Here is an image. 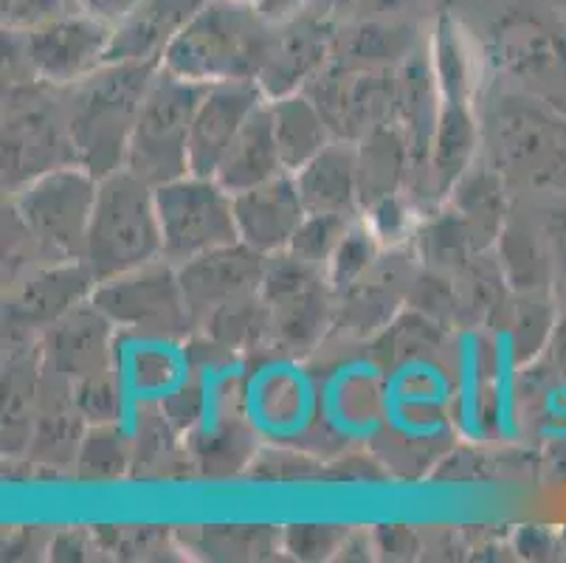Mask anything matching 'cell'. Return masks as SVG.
Here are the masks:
<instances>
[{
    "instance_id": "obj_1",
    "label": "cell",
    "mask_w": 566,
    "mask_h": 563,
    "mask_svg": "<svg viewBox=\"0 0 566 563\" xmlns=\"http://www.w3.org/2000/svg\"><path fill=\"white\" fill-rule=\"evenodd\" d=\"M480 155L513 195H566V113L518 85L476 96Z\"/></svg>"
},
{
    "instance_id": "obj_2",
    "label": "cell",
    "mask_w": 566,
    "mask_h": 563,
    "mask_svg": "<svg viewBox=\"0 0 566 563\" xmlns=\"http://www.w3.org/2000/svg\"><path fill=\"white\" fill-rule=\"evenodd\" d=\"M158 69L156 62H105L94 74L65 87L76 167L87 169L96 180L125 169L138 113Z\"/></svg>"
},
{
    "instance_id": "obj_3",
    "label": "cell",
    "mask_w": 566,
    "mask_h": 563,
    "mask_svg": "<svg viewBox=\"0 0 566 563\" xmlns=\"http://www.w3.org/2000/svg\"><path fill=\"white\" fill-rule=\"evenodd\" d=\"M280 23L245 0H209L175 38L161 69L184 80H260L276 49Z\"/></svg>"
},
{
    "instance_id": "obj_4",
    "label": "cell",
    "mask_w": 566,
    "mask_h": 563,
    "mask_svg": "<svg viewBox=\"0 0 566 563\" xmlns=\"http://www.w3.org/2000/svg\"><path fill=\"white\" fill-rule=\"evenodd\" d=\"M164 257L156 186L118 169L99 180L94 217L87 229L82 262L96 282L142 268Z\"/></svg>"
},
{
    "instance_id": "obj_5",
    "label": "cell",
    "mask_w": 566,
    "mask_h": 563,
    "mask_svg": "<svg viewBox=\"0 0 566 563\" xmlns=\"http://www.w3.org/2000/svg\"><path fill=\"white\" fill-rule=\"evenodd\" d=\"M63 167H76L65 87L43 80L3 85V192Z\"/></svg>"
},
{
    "instance_id": "obj_6",
    "label": "cell",
    "mask_w": 566,
    "mask_h": 563,
    "mask_svg": "<svg viewBox=\"0 0 566 563\" xmlns=\"http://www.w3.org/2000/svg\"><path fill=\"white\" fill-rule=\"evenodd\" d=\"M260 293L271 307V344L262 361H305L331 338L336 291L324 268L291 251L271 254Z\"/></svg>"
},
{
    "instance_id": "obj_7",
    "label": "cell",
    "mask_w": 566,
    "mask_h": 563,
    "mask_svg": "<svg viewBox=\"0 0 566 563\" xmlns=\"http://www.w3.org/2000/svg\"><path fill=\"white\" fill-rule=\"evenodd\" d=\"M91 302L116 324L118 333L130 338L184 344L198 333V322L184 296L178 268L164 257L96 282Z\"/></svg>"
},
{
    "instance_id": "obj_8",
    "label": "cell",
    "mask_w": 566,
    "mask_h": 563,
    "mask_svg": "<svg viewBox=\"0 0 566 563\" xmlns=\"http://www.w3.org/2000/svg\"><path fill=\"white\" fill-rule=\"evenodd\" d=\"M206 87L209 85L203 82L184 80L167 69H158L138 113L125 169L150 186H164L192 173L189 136Z\"/></svg>"
},
{
    "instance_id": "obj_9",
    "label": "cell",
    "mask_w": 566,
    "mask_h": 563,
    "mask_svg": "<svg viewBox=\"0 0 566 563\" xmlns=\"http://www.w3.org/2000/svg\"><path fill=\"white\" fill-rule=\"evenodd\" d=\"M99 180L82 167H63L25 184L9 204L32 229L45 262H82Z\"/></svg>"
},
{
    "instance_id": "obj_10",
    "label": "cell",
    "mask_w": 566,
    "mask_h": 563,
    "mask_svg": "<svg viewBox=\"0 0 566 563\" xmlns=\"http://www.w3.org/2000/svg\"><path fill=\"white\" fill-rule=\"evenodd\" d=\"M156 209L161 223L164 260L172 265H184L206 251L240 242L234 195L226 192L218 178L189 173L156 186Z\"/></svg>"
},
{
    "instance_id": "obj_11",
    "label": "cell",
    "mask_w": 566,
    "mask_h": 563,
    "mask_svg": "<svg viewBox=\"0 0 566 563\" xmlns=\"http://www.w3.org/2000/svg\"><path fill=\"white\" fill-rule=\"evenodd\" d=\"M302 93L322 111L336 138L358 142L398 116V69L355 71L327 62Z\"/></svg>"
},
{
    "instance_id": "obj_12",
    "label": "cell",
    "mask_w": 566,
    "mask_h": 563,
    "mask_svg": "<svg viewBox=\"0 0 566 563\" xmlns=\"http://www.w3.org/2000/svg\"><path fill=\"white\" fill-rule=\"evenodd\" d=\"M94 288L85 262L34 268L3 288V341H40L51 324L91 299Z\"/></svg>"
},
{
    "instance_id": "obj_13",
    "label": "cell",
    "mask_w": 566,
    "mask_h": 563,
    "mask_svg": "<svg viewBox=\"0 0 566 563\" xmlns=\"http://www.w3.org/2000/svg\"><path fill=\"white\" fill-rule=\"evenodd\" d=\"M415 268L411 248H384L373 271L336 296V324L331 335L353 344H369L375 335L384 333L406 310Z\"/></svg>"
},
{
    "instance_id": "obj_14",
    "label": "cell",
    "mask_w": 566,
    "mask_h": 563,
    "mask_svg": "<svg viewBox=\"0 0 566 563\" xmlns=\"http://www.w3.org/2000/svg\"><path fill=\"white\" fill-rule=\"evenodd\" d=\"M20 31L34 76L60 87L74 85L102 69L113 38V25L85 12Z\"/></svg>"
},
{
    "instance_id": "obj_15",
    "label": "cell",
    "mask_w": 566,
    "mask_h": 563,
    "mask_svg": "<svg viewBox=\"0 0 566 563\" xmlns=\"http://www.w3.org/2000/svg\"><path fill=\"white\" fill-rule=\"evenodd\" d=\"M265 262L268 257L245 242H231V246L206 251L184 265H175L198 327L206 316H212L214 310L260 293Z\"/></svg>"
},
{
    "instance_id": "obj_16",
    "label": "cell",
    "mask_w": 566,
    "mask_h": 563,
    "mask_svg": "<svg viewBox=\"0 0 566 563\" xmlns=\"http://www.w3.org/2000/svg\"><path fill=\"white\" fill-rule=\"evenodd\" d=\"M85 431L87 423L74 403V384L43 364L38 417H34L32 442L25 451V462L32 465L34 477H74V462Z\"/></svg>"
},
{
    "instance_id": "obj_17",
    "label": "cell",
    "mask_w": 566,
    "mask_h": 563,
    "mask_svg": "<svg viewBox=\"0 0 566 563\" xmlns=\"http://www.w3.org/2000/svg\"><path fill=\"white\" fill-rule=\"evenodd\" d=\"M118 335L122 333L116 330V324L91 299H85L43 333L40 338L43 364L76 384L96 372L118 366Z\"/></svg>"
},
{
    "instance_id": "obj_18",
    "label": "cell",
    "mask_w": 566,
    "mask_h": 563,
    "mask_svg": "<svg viewBox=\"0 0 566 563\" xmlns=\"http://www.w3.org/2000/svg\"><path fill=\"white\" fill-rule=\"evenodd\" d=\"M480 149L482 133L476 105L442 96V111L440 122H437L434 144H431L429 167H426V175L417 184V189L409 192V198L420 206L423 215L449 200L462 175L480 158Z\"/></svg>"
},
{
    "instance_id": "obj_19",
    "label": "cell",
    "mask_w": 566,
    "mask_h": 563,
    "mask_svg": "<svg viewBox=\"0 0 566 563\" xmlns=\"http://www.w3.org/2000/svg\"><path fill=\"white\" fill-rule=\"evenodd\" d=\"M262 102H268V96L254 80H226L206 87L189 136V164L195 175L214 178L220 158Z\"/></svg>"
},
{
    "instance_id": "obj_20",
    "label": "cell",
    "mask_w": 566,
    "mask_h": 563,
    "mask_svg": "<svg viewBox=\"0 0 566 563\" xmlns=\"http://www.w3.org/2000/svg\"><path fill=\"white\" fill-rule=\"evenodd\" d=\"M305 215L307 209L302 204L293 173L254 186L249 192L234 195V220L240 242L265 257L291 248L293 234L300 231Z\"/></svg>"
},
{
    "instance_id": "obj_21",
    "label": "cell",
    "mask_w": 566,
    "mask_h": 563,
    "mask_svg": "<svg viewBox=\"0 0 566 563\" xmlns=\"http://www.w3.org/2000/svg\"><path fill=\"white\" fill-rule=\"evenodd\" d=\"M442 111V91L431 65L429 49H417L398 69V122L406 133L411 153L409 189H417L429 167L431 144Z\"/></svg>"
},
{
    "instance_id": "obj_22",
    "label": "cell",
    "mask_w": 566,
    "mask_h": 563,
    "mask_svg": "<svg viewBox=\"0 0 566 563\" xmlns=\"http://www.w3.org/2000/svg\"><path fill=\"white\" fill-rule=\"evenodd\" d=\"M493 251L513 291H555L553 257L535 198H513V209Z\"/></svg>"
},
{
    "instance_id": "obj_23",
    "label": "cell",
    "mask_w": 566,
    "mask_h": 563,
    "mask_svg": "<svg viewBox=\"0 0 566 563\" xmlns=\"http://www.w3.org/2000/svg\"><path fill=\"white\" fill-rule=\"evenodd\" d=\"M333 40H336V34L327 31L318 14L280 23L274 54L256 80L262 93L268 100L300 93L333 60Z\"/></svg>"
},
{
    "instance_id": "obj_24",
    "label": "cell",
    "mask_w": 566,
    "mask_h": 563,
    "mask_svg": "<svg viewBox=\"0 0 566 563\" xmlns=\"http://www.w3.org/2000/svg\"><path fill=\"white\" fill-rule=\"evenodd\" d=\"M209 0H142L122 23L113 25L107 62H156L161 65L175 38L187 29L189 20Z\"/></svg>"
},
{
    "instance_id": "obj_25",
    "label": "cell",
    "mask_w": 566,
    "mask_h": 563,
    "mask_svg": "<svg viewBox=\"0 0 566 563\" xmlns=\"http://www.w3.org/2000/svg\"><path fill=\"white\" fill-rule=\"evenodd\" d=\"M40 341H3V459L25 457L38 417Z\"/></svg>"
},
{
    "instance_id": "obj_26",
    "label": "cell",
    "mask_w": 566,
    "mask_h": 563,
    "mask_svg": "<svg viewBox=\"0 0 566 563\" xmlns=\"http://www.w3.org/2000/svg\"><path fill=\"white\" fill-rule=\"evenodd\" d=\"M560 307L564 304L555 291H511L485 330H491L499 350L504 347V353L522 369L544 355Z\"/></svg>"
},
{
    "instance_id": "obj_27",
    "label": "cell",
    "mask_w": 566,
    "mask_h": 563,
    "mask_svg": "<svg viewBox=\"0 0 566 563\" xmlns=\"http://www.w3.org/2000/svg\"><path fill=\"white\" fill-rule=\"evenodd\" d=\"M187 448L200 477L229 479L251 468L260 453V428L245 409H223L187 434Z\"/></svg>"
},
{
    "instance_id": "obj_28",
    "label": "cell",
    "mask_w": 566,
    "mask_h": 563,
    "mask_svg": "<svg viewBox=\"0 0 566 563\" xmlns=\"http://www.w3.org/2000/svg\"><path fill=\"white\" fill-rule=\"evenodd\" d=\"M293 178H296V189L307 211L361 217L355 142L333 138L313 161H307L300 173H293Z\"/></svg>"
},
{
    "instance_id": "obj_29",
    "label": "cell",
    "mask_w": 566,
    "mask_h": 563,
    "mask_svg": "<svg viewBox=\"0 0 566 563\" xmlns=\"http://www.w3.org/2000/svg\"><path fill=\"white\" fill-rule=\"evenodd\" d=\"M285 161L280 155V144L274 136V116H271V102H262L240 136L231 142L226 155L218 164V184L223 186L226 192L240 195L249 192L254 186L268 184V180L285 175Z\"/></svg>"
},
{
    "instance_id": "obj_30",
    "label": "cell",
    "mask_w": 566,
    "mask_h": 563,
    "mask_svg": "<svg viewBox=\"0 0 566 563\" xmlns=\"http://www.w3.org/2000/svg\"><path fill=\"white\" fill-rule=\"evenodd\" d=\"M513 198L516 195L511 192L507 180L480 155L473 167L462 175L446 204L465 220L480 251H493L504 220L513 209Z\"/></svg>"
},
{
    "instance_id": "obj_31",
    "label": "cell",
    "mask_w": 566,
    "mask_h": 563,
    "mask_svg": "<svg viewBox=\"0 0 566 563\" xmlns=\"http://www.w3.org/2000/svg\"><path fill=\"white\" fill-rule=\"evenodd\" d=\"M355 149H358V195H361V209L373 206L375 200L409 189L411 153L398 118L373 127L367 136L355 142Z\"/></svg>"
},
{
    "instance_id": "obj_32",
    "label": "cell",
    "mask_w": 566,
    "mask_h": 563,
    "mask_svg": "<svg viewBox=\"0 0 566 563\" xmlns=\"http://www.w3.org/2000/svg\"><path fill=\"white\" fill-rule=\"evenodd\" d=\"M130 479H187L198 473L187 440L169 426L156 397H144L138 406Z\"/></svg>"
},
{
    "instance_id": "obj_33",
    "label": "cell",
    "mask_w": 566,
    "mask_h": 563,
    "mask_svg": "<svg viewBox=\"0 0 566 563\" xmlns=\"http://www.w3.org/2000/svg\"><path fill=\"white\" fill-rule=\"evenodd\" d=\"M271 102L274 116V136L280 144V155L287 173H300L307 161H313L327 144L336 138L327 118L305 93H287Z\"/></svg>"
},
{
    "instance_id": "obj_34",
    "label": "cell",
    "mask_w": 566,
    "mask_h": 563,
    "mask_svg": "<svg viewBox=\"0 0 566 563\" xmlns=\"http://www.w3.org/2000/svg\"><path fill=\"white\" fill-rule=\"evenodd\" d=\"M184 552L203 561H265L282 552V530L260 524H212L175 530Z\"/></svg>"
},
{
    "instance_id": "obj_35",
    "label": "cell",
    "mask_w": 566,
    "mask_h": 563,
    "mask_svg": "<svg viewBox=\"0 0 566 563\" xmlns=\"http://www.w3.org/2000/svg\"><path fill=\"white\" fill-rule=\"evenodd\" d=\"M409 248L420 265L449 273V277H457L473 257L482 254L465 220L449 204L437 206L420 217Z\"/></svg>"
},
{
    "instance_id": "obj_36",
    "label": "cell",
    "mask_w": 566,
    "mask_h": 563,
    "mask_svg": "<svg viewBox=\"0 0 566 563\" xmlns=\"http://www.w3.org/2000/svg\"><path fill=\"white\" fill-rule=\"evenodd\" d=\"M417 51L415 29L389 23H361L333 40V60L342 69H400Z\"/></svg>"
},
{
    "instance_id": "obj_37",
    "label": "cell",
    "mask_w": 566,
    "mask_h": 563,
    "mask_svg": "<svg viewBox=\"0 0 566 563\" xmlns=\"http://www.w3.org/2000/svg\"><path fill=\"white\" fill-rule=\"evenodd\" d=\"M200 333L220 341L237 358L262 361L271 344V307L262 293L237 299L200 322Z\"/></svg>"
},
{
    "instance_id": "obj_38",
    "label": "cell",
    "mask_w": 566,
    "mask_h": 563,
    "mask_svg": "<svg viewBox=\"0 0 566 563\" xmlns=\"http://www.w3.org/2000/svg\"><path fill=\"white\" fill-rule=\"evenodd\" d=\"M462 304V330L488 327L513 288L507 285L496 251H482L454 277Z\"/></svg>"
},
{
    "instance_id": "obj_39",
    "label": "cell",
    "mask_w": 566,
    "mask_h": 563,
    "mask_svg": "<svg viewBox=\"0 0 566 563\" xmlns=\"http://www.w3.org/2000/svg\"><path fill=\"white\" fill-rule=\"evenodd\" d=\"M133 446L118 423L87 426L74 462L76 482L107 484L130 477Z\"/></svg>"
},
{
    "instance_id": "obj_40",
    "label": "cell",
    "mask_w": 566,
    "mask_h": 563,
    "mask_svg": "<svg viewBox=\"0 0 566 563\" xmlns=\"http://www.w3.org/2000/svg\"><path fill=\"white\" fill-rule=\"evenodd\" d=\"M406 307L431 319L440 327L451 330V333L462 330L460 293H457L454 277H449V273L431 271V268L417 262L415 273H411L409 293H406Z\"/></svg>"
},
{
    "instance_id": "obj_41",
    "label": "cell",
    "mask_w": 566,
    "mask_h": 563,
    "mask_svg": "<svg viewBox=\"0 0 566 563\" xmlns=\"http://www.w3.org/2000/svg\"><path fill=\"white\" fill-rule=\"evenodd\" d=\"M429 54L431 65H434L437 82H440V91L446 100H476V82H473L471 56H468L465 45H462L457 25H451L449 20H442L434 40H431L429 45Z\"/></svg>"
},
{
    "instance_id": "obj_42",
    "label": "cell",
    "mask_w": 566,
    "mask_h": 563,
    "mask_svg": "<svg viewBox=\"0 0 566 563\" xmlns=\"http://www.w3.org/2000/svg\"><path fill=\"white\" fill-rule=\"evenodd\" d=\"M384 254V246L378 242V237L373 234V229L367 226L364 217H358L349 231L344 234V240L338 242L336 254H333L331 265H327V282L338 293L349 291V288L358 282L361 277H367L373 271L375 262Z\"/></svg>"
},
{
    "instance_id": "obj_43",
    "label": "cell",
    "mask_w": 566,
    "mask_h": 563,
    "mask_svg": "<svg viewBox=\"0 0 566 563\" xmlns=\"http://www.w3.org/2000/svg\"><path fill=\"white\" fill-rule=\"evenodd\" d=\"M102 552L127 561H161L169 550H181L167 526H94Z\"/></svg>"
},
{
    "instance_id": "obj_44",
    "label": "cell",
    "mask_w": 566,
    "mask_h": 563,
    "mask_svg": "<svg viewBox=\"0 0 566 563\" xmlns=\"http://www.w3.org/2000/svg\"><path fill=\"white\" fill-rule=\"evenodd\" d=\"M355 220H358V217L327 215V211H307L300 231L293 234L291 248H287V251L300 257V260L327 271L333 254H336L338 242L344 240V234H347L349 226H353Z\"/></svg>"
},
{
    "instance_id": "obj_45",
    "label": "cell",
    "mask_w": 566,
    "mask_h": 563,
    "mask_svg": "<svg viewBox=\"0 0 566 563\" xmlns=\"http://www.w3.org/2000/svg\"><path fill=\"white\" fill-rule=\"evenodd\" d=\"M74 403L87 426H105V423L122 420L125 411V384H122V369L96 372L91 378H82L74 384Z\"/></svg>"
},
{
    "instance_id": "obj_46",
    "label": "cell",
    "mask_w": 566,
    "mask_h": 563,
    "mask_svg": "<svg viewBox=\"0 0 566 563\" xmlns=\"http://www.w3.org/2000/svg\"><path fill=\"white\" fill-rule=\"evenodd\" d=\"M361 217L384 248H409L423 211L409 198V192H398L375 200Z\"/></svg>"
},
{
    "instance_id": "obj_47",
    "label": "cell",
    "mask_w": 566,
    "mask_h": 563,
    "mask_svg": "<svg viewBox=\"0 0 566 563\" xmlns=\"http://www.w3.org/2000/svg\"><path fill=\"white\" fill-rule=\"evenodd\" d=\"M187 372V378L172 384L169 389H164L161 397H156L169 426L181 434V437L195 431L209 417V386H206L203 375H198L192 369Z\"/></svg>"
},
{
    "instance_id": "obj_48",
    "label": "cell",
    "mask_w": 566,
    "mask_h": 563,
    "mask_svg": "<svg viewBox=\"0 0 566 563\" xmlns=\"http://www.w3.org/2000/svg\"><path fill=\"white\" fill-rule=\"evenodd\" d=\"M40 265H49V262H45L32 229L7 200V209H3V288Z\"/></svg>"
},
{
    "instance_id": "obj_49",
    "label": "cell",
    "mask_w": 566,
    "mask_h": 563,
    "mask_svg": "<svg viewBox=\"0 0 566 563\" xmlns=\"http://www.w3.org/2000/svg\"><path fill=\"white\" fill-rule=\"evenodd\" d=\"M349 526L342 524H293L282 530V552L296 561H336Z\"/></svg>"
},
{
    "instance_id": "obj_50",
    "label": "cell",
    "mask_w": 566,
    "mask_h": 563,
    "mask_svg": "<svg viewBox=\"0 0 566 563\" xmlns=\"http://www.w3.org/2000/svg\"><path fill=\"white\" fill-rule=\"evenodd\" d=\"M251 477L262 482H296V479L322 477V459L300 448H260L251 462Z\"/></svg>"
},
{
    "instance_id": "obj_51",
    "label": "cell",
    "mask_w": 566,
    "mask_h": 563,
    "mask_svg": "<svg viewBox=\"0 0 566 563\" xmlns=\"http://www.w3.org/2000/svg\"><path fill=\"white\" fill-rule=\"evenodd\" d=\"M538 204L555 271V296L566 307V195H530Z\"/></svg>"
},
{
    "instance_id": "obj_52",
    "label": "cell",
    "mask_w": 566,
    "mask_h": 563,
    "mask_svg": "<svg viewBox=\"0 0 566 563\" xmlns=\"http://www.w3.org/2000/svg\"><path fill=\"white\" fill-rule=\"evenodd\" d=\"M82 12V0H9L3 23L9 29H34V25L63 20Z\"/></svg>"
},
{
    "instance_id": "obj_53",
    "label": "cell",
    "mask_w": 566,
    "mask_h": 563,
    "mask_svg": "<svg viewBox=\"0 0 566 563\" xmlns=\"http://www.w3.org/2000/svg\"><path fill=\"white\" fill-rule=\"evenodd\" d=\"M99 541H96L94 530H85V526H63V530H54V539H51V561H96L102 557Z\"/></svg>"
},
{
    "instance_id": "obj_54",
    "label": "cell",
    "mask_w": 566,
    "mask_h": 563,
    "mask_svg": "<svg viewBox=\"0 0 566 563\" xmlns=\"http://www.w3.org/2000/svg\"><path fill=\"white\" fill-rule=\"evenodd\" d=\"M54 530L45 526H12L3 535V557L7 561H40L49 557Z\"/></svg>"
},
{
    "instance_id": "obj_55",
    "label": "cell",
    "mask_w": 566,
    "mask_h": 563,
    "mask_svg": "<svg viewBox=\"0 0 566 563\" xmlns=\"http://www.w3.org/2000/svg\"><path fill=\"white\" fill-rule=\"evenodd\" d=\"M373 535L380 557H389V561H411L417 557V552H423V539L411 526L384 524L373 530Z\"/></svg>"
},
{
    "instance_id": "obj_56",
    "label": "cell",
    "mask_w": 566,
    "mask_h": 563,
    "mask_svg": "<svg viewBox=\"0 0 566 563\" xmlns=\"http://www.w3.org/2000/svg\"><path fill=\"white\" fill-rule=\"evenodd\" d=\"M136 386L147 392L144 397H161L164 389L172 386V364L158 350H144L136 358Z\"/></svg>"
},
{
    "instance_id": "obj_57",
    "label": "cell",
    "mask_w": 566,
    "mask_h": 563,
    "mask_svg": "<svg viewBox=\"0 0 566 563\" xmlns=\"http://www.w3.org/2000/svg\"><path fill=\"white\" fill-rule=\"evenodd\" d=\"M542 361L549 366V372H553L555 378L566 386V307H560V316L558 322H555Z\"/></svg>"
},
{
    "instance_id": "obj_58",
    "label": "cell",
    "mask_w": 566,
    "mask_h": 563,
    "mask_svg": "<svg viewBox=\"0 0 566 563\" xmlns=\"http://www.w3.org/2000/svg\"><path fill=\"white\" fill-rule=\"evenodd\" d=\"M142 0H82V12L102 20L107 25H116L138 7Z\"/></svg>"
},
{
    "instance_id": "obj_59",
    "label": "cell",
    "mask_w": 566,
    "mask_h": 563,
    "mask_svg": "<svg viewBox=\"0 0 566 563\" xmlns=\"http://www.w3.org/2000/svg\"><path fill=\"white\" fill-rule=\"evenodd\" d=\"M378 552L375 546V535L367 530H349L347 539L342 541V550H338L336 561H373Z\"/></svg>"
}]
</instances>
